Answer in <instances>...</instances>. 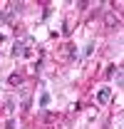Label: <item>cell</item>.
<instances>
[{"mask_svg": "<svg viewBox=\"0 0 124 129\" xmlns=\"http://www.w3.org/2000/svg\"><path fill=\"white\" fill-rule=\"evenodd\" d=\"M114 75H117V67H114V64L107 67V77H114Z\"/></svg>", "mask_w": 124, "mask_h": 129, "instance_id": "cell-8", "label": "cell"}, {"mask_svg": "<svg viewBox=\"0 0 124 129\" xmlns=\"http://www.w3.org/2000/svg\"><path fill=\"white\" fill-rule=\"evenodd\" d=\"M117 87H122V67H117Z\"/></svg>", "mask_w": 124, "mask_h": 129, "instance_id": "cell-6", "label": "cell"}, {"mask_svg": "<svg viewBox=\"0 0 124 129\" xmlns=\"http://www.w3.org/2000/svg\"><path fill=\"white\" fill-rule=\"evenodd\" d=\"M70 32H72L70 30V22H62V35H70Z\"/></svg>", "mask_w": 124, "mask_h": 129, "instance_id": "cell-7", "label": "cell"}, {"mask_svg": "<svg viewBox=\"0 0 124 129\" xmlns=\"http://www.w3.org/2000/svg\"><path fill=\"white\" fill-rule=\"evenodd\" d=\"M50 102H52L50 92H42V94H40V109H47V107H50Z\"/></svg>", "mask_w": 124, "mask_h": 129, "instance_id": "cell-3", "label": "cell"}, {"mask_svg": "<svg viewBox=\"0 0 124 129\" xmlns=\"http://www.w3.org/2000/svg\"><path fill=\"white\" fill-rule=\"evenodd\" d=\"M107 25H109V27L119 25V20H117V15H112V13H109V15H107Z\"/></svg>", "mask_w": 124, "mask_h": 129, "instance_id": "cell-4", "label": "cell"}, {"mask_svg": "<svg viewBox=\"0 0 124 129\" xmlns=\"http://www.w3.org/2000/svg\"><path fill=\"white\" fill-rule=\"evenodd\" d=\"M0 42H3V35H0Z\"/></svg>", "mask_w": 124, "mask_h": 129, "instance_id": "cell-11", "label": "cell"}, {"mask_svg": "<svg viewBox=\"0 0 124 129\" xmlns=\"http://www.w3.org/2000/svg\"><path fill=\"white\" fill-rule=\"evenodd\" d=\"M8 129H15V122H13V119H10V122H8Z\"/></svg>", "mask_w": 124, "mask_h": 129, "instance_id": "cell-10", "label": "cell"}, {"mask_svg": "<svg viewBox=\"0 0 124 129\" xmlns=\"http://www.w3.org/2000/svg\"><path fill=\"white\" fill-rule=\"evenodd\" d=\"M22 82H25V77H22V75H10V77H8V84H10V87H20V84H22Z\"/></svg>", "mask_w": 124, "mask_h": 129, "instance_id": "cell-2", "label": "cell"}, {"mask_svg": "<svg viewBox=\"0 0 124 129\" xmlns=\"http://www.w3.org/2000/svg\"><path fill=\"white\" fill-rule=\"evenodd\" d=\"M112 94H114V92H112L109 87H102V89L97 92V102H99V104H107L109 99H112Z\"/></svg>", "mask_w": 124, "mask_h": 129, "instance_id": "cell-1", "label": "cell"}, {"mask_svg": "<svg viewBox=\"0 0 124 129\" xmlns=\"http://www.w3.org/2000/svg\"><path fill=\"white\" fill-rule=\"evenodd\" d=\"M92 52H94V42H89V45L84 47V55H92Z\"/></svg>", "mask_w": 124, "mask_h": 129, "instance_id": "cell-9", "label": "cell"}, {"mask_svg": "<svg viewBox=\"0 0 124 129\" xmlns=\"http://www.w3.org/2000/svg\"><path fill=\"white\" fill-rule=\"evenodd\" d=\"M5 107H8V112H15V102H13V99H8V102H5Z\"/></svg>", "mask_w": 124, "mask_h": 129, "instance_id": "cell-5", "label": "cell"}]
</instances>
